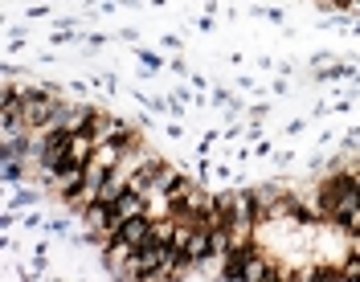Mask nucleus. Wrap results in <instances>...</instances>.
Segmentation results:
<instances>
[{"label": "nucleus", "mask_w": 360, "mask_h": 282, "mask_svg": "<svg viewBox=\"0 0 360 282\" xmlns=\"http://www.w3.org/2000/svg\"><path fill=\"white\" fill-rule=\"evenodd\" d=\"M21 110H25V127H37V131H45L49 123H58V115H62L58 98L45 94V90H25Z\"/></svg>", "instance_id": "nucleus-1"}, {"label": "nucleus", "mask_w": 360, "mask_h": 282, "mask_svg": "<svg viewBox=\"0 0 360 282\" xmlns=\"http://www.w3.org/2000/svg\"><path fill=\"white\" fill-rule=\"evenodd\" d=\"M115 238H123L127 245L143 250V245H148V241L156 238V233H152V221H148V217H131V221H123V225L115 229Z\"/></svg>", "instance_id": "nucleus-2"}, {"label": "nucleus", "mask_w": 360, "mask_h": 282, "mask_svg": "<svg viewBox=\"0 0 360 282\" xmlns=\"http://www.w3.org/2000/svg\"><path fill=\"white\" fill-rule=\"evenodd\" d=\"M82 184H86V164H74V168H66V172L58 176V193L66 196V200H74V196L82 193Z\"/></svg>", "instance_id": "nucleus-3"}, {"label": "nucleus", "mask_w": 360, "mask_h": 282, "mask_svg": "<svg viewBox=\"0 0 360 282\" xmlns=\"http://www.w3.org/2000/svg\"><path fill=\"white\" fill-rule=\"evenodd\" d=\"M336 278H360V258H348L344 266H336Z\"/></svg>", "instance_id": "nucleus-4"}]
</instances>
